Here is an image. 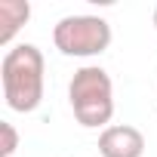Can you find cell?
Segmentation results:
<instances>
[{
	"instance_id": "6da1fadb",
	"label": "cell",
	"mask_w": 157,
	"mask_h": 157,
	"mask_svg": "<svg viewBox=\"0 0 157 157\" xmlns=\"http://www.w3.org/2000/svg\"><path fill=\"white\" fill-rule=\"evenodd\" d=\"M46 62L34 43H16L6 49L0 62V83H3L6 108L19 114H31L43 102V80H46Z\"/></svg>"
},
{
	"instance_id": "7a4b0ae2",
	"label": "cell",
	"mask_w": 157,
	"mask_h": 157,
	"mask_svg": "<svg viewBox=\"0 0 157 157\" xmlns=\"http://www.w3.org/2000/svg\"><path fill=\"white\" fill-rule=\"evenodd\" d=\"M71 111L83 129H108L114 117V83L102 65L77 68L68 83Z\"/></svg>"
},
{
	"instance_id": "3957f363",
	"label": "cell",
	"mask_w": 157,
	"mask_h": 157,
	"mask_svg": "<svg viewBox=\"0 0 157 157\" xmlns=\"http://www.w3.org/2000/svg\"><path fill=\"white\" fill-rule=\"evenodd\" d=\"M52 43L68 59H93L111 46V25L102 16H65L52 28Z\"/></svg>"
},
{
	"instance_id": "277c9868",
	"label": "cell",
	"mask_w": 157,
	"mask_h": 157,
	"mask_svg": "<svg viewBox=\"0 0 157 157\" xmlns=\"http://www.w3.org/2000/svg\"><path fill=\"white\" fill-rule=\"evenodd\" d=\"M99 154L102 157H142L145 154V136L142 129L129 123H111L99 132Z\"/></svg>"
},
{
	"instance_id": "5b68a950",
	"label": "cell",
	"mask_w": 157,
	"mask_h": 157,
	"mask_svg": "<svg viewBox=\"0 0 157 157\" xmlns=\"http://www.w3.org/2000/svg\"><path fill=\"white\" fill-rule=\"evenodd\" d=\"M31 19V3L28 0H0V43L10 46L19 28Z\"/></svg>"
},
{
	"instance_id": "8992f818",
	"label": "cell",
	"mask_w": 157,
	"mask_h": 157,
	"mask_svg": "<svg viewBox=\"0 0 157 157\" xmlns=\"http://www.w3.org/2000/svg\"><path fill=\"white\" fill-rule=\"evenodd\" d=\"M19 148V132L10 120H0V157H13Z\"/></svg>"
},
{
	"instance_id": "52a82bcc",
	"label": "cell",
	"mask_w": 157,
	"mask_h": 157,
	"mask_svg": "<svg viewBox=\"0 0 157 157\" xmlns=\"http://www.w3.org/2000/svg\"><path fill=\"white\" fill-rule=\"evenodd\" d=\"M154 28H157V6H154Z\"/></svg>"
}]
</instances>
